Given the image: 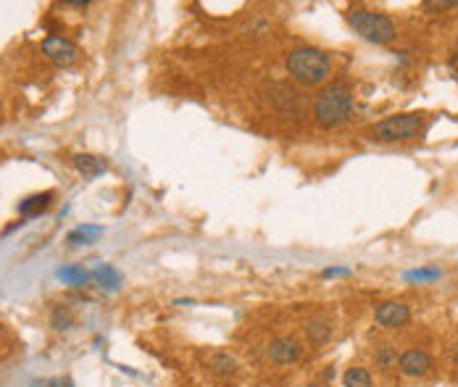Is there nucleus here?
<instances>
[{
  "label": "nucleus",
  "instance_id": "nucleus-8",
  "mask_svg": "<svg viewBox=\"0 0 458 387\" xmlns=\"http://www.w3.org/2000/svg\"><path fill=\"white\" fill-rule=\"evenodd\" d=\"M398 366H400V374H403V377H424L427 371L432 369V358H429L427 351L414 348V351H406V353L400 355Z\"/></svg>",
  "mask_w": 458,
  "mask_h": 387
},
{
  "label": "nucleus",
  "instance_id": "nucleus-4",
  "mask_svg": "<svg viewBox=\"0 0 458 387\" xmlns=\"http://www.w3.org/2000/svg\"><path fill=\"white\" fill-rule=\"evenodd\" d=\"M424 129V116L422 114H398L374 127V140L379 142H398V140H411Z\"/></svg>",
  "mask_w": 458,
  "mask_h": 387
},
{
  "label": "nucleus",
  "instance_id": "nucleus-13",
  "mask_svg": "<svg viewBox=\"0 0 458 387\" xmlns=\"http://www.w3.org/2000/svg\"><path fill=\"white\" fill-rule=\"evenodd\" d=\"M208 366L214 374H219V377H232L235 371H238V361H235V355L229 353H214L208 358Z\"/></svg>",
  "mask_w": 458,
  "mask_h": 387
},
{
  "label": "nucleus",
  "instance_id": "nucleus-2",
  "mask_svg": "<svg viewBox=\"0 0 458 387\" xmlns=\"http://www.w3.org/2000/svg\"><path fill=\"white\" fill-rule=\"evenodd\" d=\"M314 114H316V121L322 127H340L345 124L351 114H353V98L345 87H327L316 95V103H314Z\"/></svg>",
  "mask_w": 458,
  "mask_h": 387
},
{
  "label": "nucleus",
  "instance_id": "nucleus-22",
  "mask_svg": "<svg viewBox=\"0 0 458 387\" xmlns=\"http://www.w3.org/2000/svg\"><path fill=\"white\" fill-rule=\"evenodd\" d=\"M340 274H348V269H327L324 277H340Z\"/></svg>",
  "mask_w": 458,
  "mask_h": 387
},
{
  "label": "nucleus",
  "instance_id": "nucleus-23",
  "mask_svg": "<svg viewBox=\"0 0 458 387\" xmlns=\"http://www.w3.org/2000/svg\"><path fill=\"white\" fill-rule=\"evenodd\" d=\"M456 358H458V345H456Z\"/></svg>",
  "mask_w": 458,
  "mask_h": 387
},
{
  "label": "nucleus",
  "instance_id": "nucleus-1",
  "mask_svg": "<svg viewBox=\"0 0 458 387\" xmlns=\"http://www.w3.org/2000/svg\"><path fill=\"white\" fill-rule=\"evenodd\" d=\"M288 71L295 82L314 87L332 74V64H329V55L319 48H295L288 55Z\"/></svg>",
  "mask_w": 458,
  "mask_h": 387
},
{
  "label": "nucleus",
  "instance_id": "nucleus-16",
  "mask_svg": "<svg viewBox=\"0 0 458 387\" xmlns=\"http://www.w3.org/2000/svg\"><path fill=\"white\" fill-rule=\"evenodd\" d=\"M342 382H345V387H372V374L361 366H353V369L345 371Z\"/></svg>",
  "mask_w": 458,
  "mask_h": 387
},
{
  "label": "nucleus",
  "instance_id": "nucleus-9",
  "mask_svg": "<svg viewBox=\"0 0 458 387\" xmlns=\"http://www.w3.org/2000/svg\"><path fill=\"white\" fill-rule=\"evenodd\" d=\"M74 166L79 168L85 177H98V174H103V171L108 168V164H105V158H101V155L77 153V155H74Z\"/></svg>",
  "mask_w": 458,
  "mask_h": 387
},
{
  "label": "nucleus",
  "instance_id": "nucleus-6",
  "mask_svg": "<svg viewBox=\"0 0 458 387\" xmlns=\"http://www.w3.org/2000/svg\"><path fill=\"white\" fill-rule=\"evenodd\" d=\"M374 319H377V324H382V327H387V329H395V327H403V324L411 319V311H408V305L400 303V301H385V303L377 305Z\"/></svg>",
  "mask_w": 458,
  "mask_h": 387
},
{
  "label": "nucleus",
  "instance_id": "nucleus-12",
  "mask_svg": "<svg viewBox=\"0 0 458 387\" xmlns=\"http://www.w3.org/2000/svg\"><path fill=\"white\" fill-rule=\"evenodd\" d=\"M92 277H95V282H98L103 290H108V292L119 290V285H121V274L114 269V266H108V264H101L98 269L92 271Z\"/></svg>",
  "mask_w": 458,
  "mask_h": 387
},
{
  "label": "nucleus",
  "instance_id": "nucleus-11",
  "mask_svg": "<svg viewBox=\"0 0 458 387\" xmlns=\"http://www.w3.org/2000/svg\"><path fill=\"white\" fill-rule=\"evenodd\" d=\"M53 201V192H40V195H32V198H27V201H21L18 205V214L21 216H37V214H42Z\"/></svg>",
  "mask_w": 458,
  "mask_h": 387
},
{
  "label": "nucleus",
  "instance_id": "nucleus-10",
  "mask_svg": "<svg viewBox=\"0 0 458 387\" xmlns=\"http://www.w3.org/2000/svg\"><path fill=\"white\" fill-rule=\"evenodd\" d=\"M332 332H335V327H332V321H327V319H311L305 324V335H308V340H311L314 345L327 342V340L332 337Z\"/></svg>",
  "mask_w": 458,
  "mask_h": 387
},
{
  "label": "nucleus",
  "instance_id": "nucleus-20",
  "mask_svg": "<svg viewBox=\"0 0 458 387\" xmlns=\"http://www.w3.org/2000/svg\"><path fill=\"white\" fill-rule=\"evenodd\" d=\"M408 279H419V282H424V279H437L440 277V269H419V271H408L406 274Z\"/></svg>",
  "mask_w": 458,
  "mask_h": 387
},
{
  "label": "nucleus",
  "instance_id": "nucleus-7",
  "mask_svg": "<svg viewBox=\"0 0 458 387\" xmlns=\"http://www.w3.org/2000/svg\"><path fill=\"white\" fill-rule=\"evenodd\" d=\"M301 353H303V348H301V342H298L295 337H277V340H272V342H269V348H266L269 361L279 364V366L298 361V358H301Z\"/></svg>",
  "mask_w": 458,
  "mask_h": 387
},
{
  "label": "nucleus",
  "instance_id": "nucleus-15",
  "mask_svg": "<svg viewBox=\"0 0 458 387\" xmlns=\"http://www.w3.org/2000/svg\"><path fill=\"white\" fill-rule=\"evenodd\" d=\"M58 279H64L66 285L82 287L90 279V274L82 266H64V269H58Z\"/></svg>",
  "mask_w": 458,
  "mask_h": 387
},
{
  "label": "nucleus",
  "instance_id": "nucleus-18",
  "mask_svg": "<svg viewBox=\"0 0 458 387\" xmlns=\"http://www.w3.org/2000/svg\"><path fill=\"white\" fill-rule=\"evenodd\" d=\"M53 327H55V329H68V327H71V314H68L64 305H58V308L53 311Z\"/></svg>",
  "mask_w": 458,
  "mask_h": 387
},
{
  "label": "nucleus",
  "instance_id": "nucleus-14",
  "mask_svg": "<svg viewBox=\"0 0 458 387\" xmlns=\"http://www.w3.org/2000/svg\"><path fill=\"white\" fill-rule=\"evenodd\" d=\"M103 235V227H92V224H82V227H77V229H71L66 235V242L68 245H87L90 240H95V237Z\"/></svg>",
  "mask_w": 458,
  "mask_h": 387
},
{
  "label": "nucleus",
  "instance_id": "nucleus-3",
  "mask_svg": "<svg viewBox=\"0 0 458 387\" xmlns=\"http://www.w3.org/2000/svg\"><path fill=\"white\" fill-rule=\"evenodd\" d=\"M351 27L356 29L364 40L377 42V45H387L395 40V24L385 14H374V11H353L351 14Z\"/></svg>",
  "mask_w": 458,
  "mask_h": 387
},
{
  "label": "nucleus",
  "instance_id": "nucleus-24",
  "mask_svg": "<svg viewBox=\"0 0 458 387\" xmlns=\"http://www.w3.org/2000/svg\"><path fill=\"white\" fill-rule=\"evenodd\" d=\"M305 387H316V385H305Z\"/></svg>",
  "mask_w": 458,
  "mask_h": 387
},
{
  "label": "nucleus",
  "instance_id": "nucleus-19",
  "mask_svg": "<svg viewBox=\"0 0 458 387\" xmlns=\"http://www.w3.org/2000/svg\"><path fill=\"white\" fill-rule=\"evenodd\" d=\"M448 8H458V3L456 0H427L424 3V11H429V14H440Z\"/></svg>",
  "mask_w": 458,
  "mask_h": 387
},
{
  "label": "nucleus",
  "instance_id": "nucleus-5",
  "mask_svg": "<svg viewBox=\"0 0 458 387\" xmlns=\"http://www.w3.org/2000/svg\"><path fill=\"white\" fill-rule=\"evenodd\" d=\"M77 45L71 42V40H66V37H58V34H53V37H48L45 42H42V55L45 58H51L53 64H58V66H66V64H71L74 58H77Z\"/></svg>",
  "mask_w": 458,
  "mask_h": 387
},
{
  "label": "nucleus",
  "instance_id": "nucleus-17",
  "mask_svg": "<svg viewBox=\"0 0 458 387\" xmlns=\"http://www.w3.org/2000/svg\"><path fill=\"white\" fill-rule=\"evenodd\" d=\"M374 361H377V366H382V369H390V366H395V364H398V351H395L392 345H382V348H377Z\"/></svg>",
  "mask_w": 458,
  "mask_h": 387
},
{
  "label": "nucleus",
  "instance_id": "nucleus-21",
  "mask_svg": "<svg viewBox=\"0 0 458 387\" xmlns=\"http://www.w3.org/2000/svg\"><path fill=\"white\" fill-rule=\"evenodd\" d=\"M48 387H74V385H71V379H53Z\"/></svg>",
  "mask_w": 458,
  "mask_h": 387
}]
</instances>
